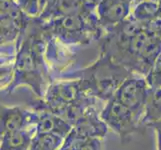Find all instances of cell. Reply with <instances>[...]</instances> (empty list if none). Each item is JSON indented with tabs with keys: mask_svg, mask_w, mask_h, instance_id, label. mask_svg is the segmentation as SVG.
Listing matches in <instances>:
<instances>
[{
	"mask_svg": "<svg viewBox=\"0 0 161 150\" xmlns=\"http://www.w3.org/2000/svg\"><path fill=\"white\" fill-rule=\"evenodd\" d=\"M28 28L30 32L26 34L25 31L19 38L21 43L17 48V54L13 63V78L7 90L12 91L17 86L25 84L29 86L38 97H44L47 90V73L43 62V35L45 32L42 22L38 19L35 25L32 23Z\"/></svg>",
	"mask_w": 161,
	"mask_h": 150,
	"instance_id": "6da1fadb",
	"label": "cell"
},
{
	"mask_svg": "<svg viewBox=\"0 0 161 150\" xmlns=\"http://www.w3.org/2000/svg\"><path fill=\"white\" fill-rule=\"evenodd\" d=\"M132 73L109 54L101 52L100 57L92 65L80 71L78 80L87 95L108 101Z\"/></svg>",
	"mask_w": 161,
	"mask_h": 150,
	"instance_id": "7a4b0ae2",
	"label": "cell"
},
{
	"mask_svg": "<svg viewBox=\"0 0 161 150\" xmlns=\"http://www.w3.org/2000/svg\"><path fill=\"white\" fill-rule=\"evenodd\" d=\"M42 26L45 33L55 36L65 44H86L91 37L99 38L103 33L96 11L85 9L42 22Z\"/></svg>",
	"mask_w": 161,
	"mask_h": 150,
	"instance_id": "3957f363",
	"label": "cell"
},
{
	"mask_svg": "<svg viewBox=\"0 0 161 150\" xmlns=\"http://www.w3.org/2000/svg\"><path fill=\"white\" fill-rule=\"evenodd\" d=\"M43 98L47 111L59 115L71 124L88 108L93 106L94 102V97L83 91L78 79L49 85Z\"/></svg>",
	"mask_w": 161,
	"mask_h": 150,
	"instance_id": "277c9868",
	"label": "cell"
},
{
	"mask_svg": "<svg viewBox=\"0 0 161 150\" xmlns=\"http://www.w3.org/2000/svg\"><path fill=\"white\" fill-rule=\"evenodd\" d=\"M151 89L145 77L132 73L120 85L113 97L129 108L141 122Z\"/></svg>",
	"mask_w": 161,
	"mask_h": 150,
	"instance_id": "5b68a950",
	"label": "cell"
},
{
	"mask_svg": "<svg viewBox=\"0 0 161 150\" xmlns=\"http://www.w3.org/2000/svg\"><path fill=\"white\" fill-rule=\"evenodd\" d=\"M32 17L16 3L1 7V46L19 40L30 25Z\"/></svg>",
	"mask_w": 161,
	"mask_h": 150,
	"instance_id": "8992f818",
	"label": "cell"
},
{
	"mask_svg": "<svg viewBox=\"0 0 161 150\" xmlns=\"http://www.w3.org/2000/svg\"><path fill=\"white\" fill-rule=\"evenodd\" d=\"M100 116L109 128L120 135L130 132L140 122L129 108H127L115 97L106 101L104 108L100 112Z\"/></svg>",
	"mask_w": 161,
	"mask_h": 150,
	"instance_id": "52a82bcc",
	"label": "cell"
},
{
	"mask_svg": "<svg viewBox=\"0 0 161 150\" xmlns=\"http://www.w3.org/2000/svg\"><path fill=\"white\" fill-rule=\"evenodd\" d=\"M131 11V3L120 0H102L96 9V14L102 29L107 31L125 21Z\"/></svg>",
	"mask_w": 161,
	"mask_h": 150,
	"instance_id": "ba28073f",
	"label": "cell"
},
{
	"mask_svg": "<svg viewBox=\"0 0 161 150\" xmlns=\"http://www.w3.org/2000/svg\"><path fill=\"white\" fill-rule=\"evenodd\" d=\"M109 127L102 120L100 113L94 106L88 108L72 124L71 131L77 135L102 138L106 135Z\"/></svg>",
	"mask_w": 161,
	"mask_h": 150,
	"instance_id": "9c48e42d",
	"label": "cell"
},
{
	"mask_svg": "<svg viewBox=\"0 0 161 150\" xmlns=\"http://www.w3.org/2000/svg\"><path fill=\"white\" fill-rule=\"evenodd\" d=\"M36 118V112H28L17 106H1V134L7 131L25 129L34 126Z\"/></svg>",
	"mask_w": 161,
	"mask_h": 150,
	"instance_id": "30bf717a",
	"label": "cell"
},
{
	"mask_svg": "<svg viewBox=\"0 0 161 150\" xmlns=\"http://www.w3.org/2000/svg\"><path fill=\"white\" fill-rule=\"evenodd\" d=\"M84 9L83 0H50L36 18L41 22H47L61 16L81 12Z\"/></svg>",
	"mask_w": 161,
	"mask_h": 150,
	"instance_id": "8fae6325",
	"label": "cell"
},
{
	"mask_svg": "<svg viewBox=\"0 0 161 150\" xmlns=\"http://www.w3.org/2000/svg\"><path fill=\"white\" fill-rule=\"evenodd\" d=\"M35 127L36 133H54L65 138L71 131L72 124L59 115L46 110L37 113Z\"/></svg>",
	"mask_w": 161,
	"mask_h": 150,
	"instance_id": "7c38bea8",
	"label": "cell"
},
{
	"mask_svg": "<svg viewBox=\"0 0 161 150\" xmlns=\"http://www.w3.org/2000/svg\"><path fill=\"white\" fill-rule=\"evenodd\" d=\"M35 133V125L25 129L4 132L1 134L0 150H29Z\"/></svg>",
	"mask_w": 161,
	"mask_h": 150,
	"instance_id": "4fadbf2b",
	"label": "cell"
},
{
	"mask_svg": "<svg viewBox=\"0 0 161 150\" xmlns=\"http://www.w3.org/2000/svg\"><path fill=\"white\" fill-rule=\"evenodd\" d=\"M161 16L160 3L148 1V0H139L135 6L132 8L130 17L138 23L144 26L148 25Z\"/></svg>",
	"mask_w": 161,
	"mask_h": 150,
	"instance_id": "5bb4252c",
	"label": "cell"
},
{
	"mask_svg": "<svg viewBox=\"0 0 161 150\" xmlns=\"http://www.w3.org/2000/svg\"><path fill=\"white\" fill-rule=\"evenodd\" d=\"M101 146L100 138L81 136L70 131L59 150H101Z\"/></svg>",
	"mask_w": 161,
	"mask_h": 150,
	"instance_id": "9a60e30c",
	"label": "cell"
},
{
	"mask_svg": "<svg viewBox=\"0 0 161 150\" xmlns=\"http://www.w3.org/2000/svg\"><path fill=\"white\" fill-rule=\"evenodd\" d=\"M158 121H161V87L151 89L141 123L151 125Z\"/></svg>",
	"mask_w": 161,
	"mask_h": 150,
	"instance_id": "2e32d148",
	"label": "cell"
},
{
	"mask_svg": "<svg viewBox=\"0 0 161 150\" xmlns=\"http://www.w3.org/2000/svg\"><path fill=\"white\" fill-rule=\"evenodd\" d=\"M64 139L54 133H35L29 150H59Z\"/></svg>",
	"mask_w": 161,
	"mask_h": 150,
	"instance_id": "e0dca14e",
	"label": "cell"
},
{
	"mask_svg": "<svg viewBox=\"0 0 161 150\" xmlns=\"http://www.w3.org/2000/svg\"><path fill=\"white\" fill-rule=\"evenodd\" d=\"M145 78L151 88L161 87V53L158 55Z\"/></svg>",
	"mask_w": 161,
	"mask_h": 150,
	"instance_id": "ac0fdd59",
	"label": "cell"
},
{
	"mask_svg": "<svg viewBox=\"0 0 161 150\" xmlns=\"http://www.w3.org/2000/svg\"><path fill=\"white\" fill-rule=\"evenodd\" d=\"M102 0H83L84 8L88 11H96L98 5L101 3Z\"/></svg>",
	"mask_w": 161,
	"mask_h": 150,
	"instance_id": "d6986e66",
	"label": "cell"
},
{
	"mask_svg": "<svg viewBox=\"0 0 161 150\" xmlns=\"http://www.w3.org/2000/svg\"><path fill=\"white\" fill-rule=\"evenodd\" d=\"M150 126H152L155 129V132H156V136H157V150H161V121L155 122V123L151 124Z\"/></svg>",
	"mask_w": 161,
	"mask_h": 150,
	"instance_id": "ffe728a7",
	"label": "cell"
},
{
	"mask_svg": "<svg viewBox=\"0 0 161 150\" xmlns=\"http://www.w3.org/2000/svg\"><path fill=\"white\" fill-rule=\"evenodd\" d=\"M50 1V0H40V3H41V8L43 9L44 8V6H45V5ZM42 11V10H41Z\"/></svg>",
	"mask_w": 161,
	"mask_h": 150,
	"instance_id": "44dd1931",
	"label": "cell"
},
{
	"mask_svg": "<svg viewBox=\"0 0 161 150\" xmlns=\"http://www.w3.org/2000/svg\"><path fill=\"white\" fill-rule=\"evenodd\" d=\"M120 1H124V2H127V3H131V4H133L134 2H138L139 0H120Z\"/></svg>",
	"mask_w": 161,
	"mask_h": 150,
	"instance_id": "7402d4cb",
	"label": "cell"
},
{
	"mask_svg": "<svg viewBox=\"0 0 161 150\" xmlns=\"http://www.w3.org/2000/svg\"><path fill=\"white\" fill-rule=\"evenodd\" d=\"M148 1H153V2H157V3H160L161 0H148Z\"/></svg>",
	"mask_w": 161,
	"mask_h": 150,
	"instance_id": "603a6c76",
	"label": "cell"
},
{
	"mask_svg": "<svg viewBox=\"0 0 161 150\" xmlns=\"http://www.w3.org/2000/svg\"><path fill=\"white\" fill-rule=\"evenodd\" d=\"M13 1H15V2H17V1H18V0H13Z\"/></svg>",
	"mask_w": 161,
	"mask_h": 150,
	"instance_id": "cb8c5ba5",
	"label": "cell"
},
{
	"mask_svg": "<svg viewBox=\"0 0 161 150\" xmlns=\"http://www.w3.org/2000/svg\"><path fill=\"white\" fill-rule=\"evenodd\" d=\"M160 6H161V2H160Z\"/></svg>",
	"mask_w": 161,
	"mask_h": 150,
	"instance_id": "d4e9b609",
	"label": "cell"
}]
</instances>
